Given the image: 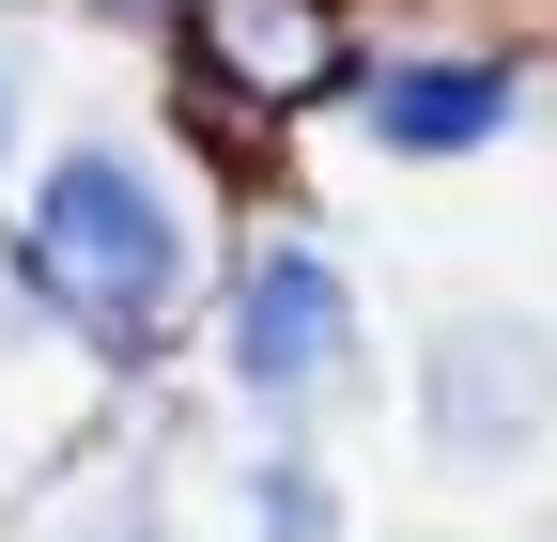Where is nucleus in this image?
<instances>
[{
    "label": "nucleus",
    "instance_id": "nucleus-1",
    "mask_svg": "<svg viewBox=\"0 0 557 542\" xmlns=\"http://www.w3.org/2000/svg\"><path fill=\"white\" fill-rule=\"evenodd\" d=\"M32 280L94 325V342H139L171 295H186V218H171V186L139 171V156H109V140H78L47 186H32Z\"/></svg>",
    "mask_w": 557,
    "mask_h": 542
},
{
    "label": "nucleus",
    "instance_id": "nucleus-2",
    "mask_svg": "<svg viewBox=\"0 0 557 542\" xmlns=\"http://www.w3.org/2000/svg\"><path fill=\"white\" fill-rule=\"evenodd\" d=\"M341 342H357L341 263H325V248H263L248 295H233V372H248L263 403H310V387H341Z\"/></svg>",
    "mask_w": 557,
    "mask_h": 542
},
{
    "label": "nucleus",
    "instance_id": "nucleus-3",
    "mask_svg": "<svg viewBox=\"0 0 557 542\" xmlns=\"http://www.w3.org/2000/svg\"><path fill=\"white\" fill-rule=\"evenodd\" d=\"M201 78L248 109H295L341 78V16L325 0H201Z\"/></svg>",
    "mask_w": 557,
    "mask_h": 542
},
{
    "label": "nucleus",
    "instance_id": "nucleus-4",
    "mask_svg": "<svg viewBox=\"0 0 557 542\" xmlns=\"http://www.w3.org/2000/svg\"><path fill=\"white\" fill-rule=\"evenodd\" d=\"M372 124H387V156H465V140L511 124V78H496V62H387Z\"/></svg>",
    "mask_w": 557,
    "mask_h": 542
},
{
    "label": "nucleus",
    "instance_id": "nucleus-5",
    "mask_svg": "<svg viewBox=\"0 0 557 542\" xmlns=\"http://www.w3.org/2000/svg\"><path fill=\"white\" fill-rule=\"evenodd\" d=\"M542 387H557V372H542L527 342L465 325V342H434V434H449V449H496V434H527V419H542Z\"/></svg>",
    "mask_w": 557,
    "mask_h": 542
},
{
    "label": "nucleus",
    "instance_id": "nucleus-6",
    "mask_svg": "<svg viewBox=\"0 0 557 542\" xmlns=\"http://www.w3.org/2000/svg\"><path fill=\"white\" fill-rule=\"evenodd\" d=\"M263 527H278V542H325V496L295 481V465H263Z\"/></svg>",
    "mask_w": 557,
    "mask_h": 542
}]
</instances>
